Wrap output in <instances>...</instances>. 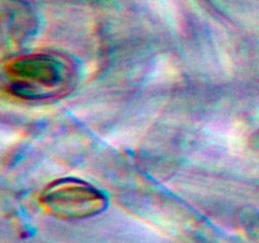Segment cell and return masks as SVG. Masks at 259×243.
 Masks as SVG:
<instances>
[{
    "mask_svg": "<svg viewBox=\"0 0 259 243\" xmlns=\"http://www.w3.org/2000/svg\"><path fill=\"white\" fill-rule=\"evenodd\" d=\"M43 202L60 217L82 218L100 212L104 199L99 191L86 185L62 184L46 192Z\"/></svg>",
    "mask_w": 259,
    "mask_h": 243,
    "instance_id": "obj_1",
    "label": "cell"
}]
</instances>
